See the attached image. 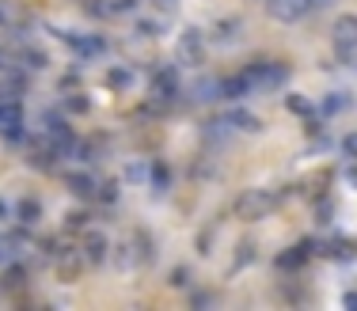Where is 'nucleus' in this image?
Segmentation results:
<instances>
[{
    "label": "nucleus",
    "mask_w": 357,
    "mask_h": 311,
    "mask_svg": "<svg viewBox=\"0 0 357 311\" xmlns=\"http://www.w3.org/2000/svg\"><path fill=\"white\" fill-rule=\"evenodd\" d=\"M243 73L251 80V91H278L289 80V65H281V61H258V65H247Z\"/></svg>",
    "instance_id": "f257e3e1"
},
{
    "label": "nucleus",
    "mask_w": 357,
    "mask_h": 311,
    "mask_svg": "<svg viewBox=\"0 0 357 311\" xmlns=\"http://www.w3.org/2000/svg\"><path fill=\"white\" fill-rule=\"evenodd\" d=\"M149 91L156 103H175L178 91H183V76H178V65H160L156 73L149 76Z\"/></svg>",
    "instance_id": "f03ea898"
},
{
    "label": "nucleus",
    "mask_w": 357,
    "mask_h": 311,
    "mask_svg": "<svg viewBox=\"0 0 357 311\" xmlns=\"http://www.w3.org/2000/svg\"><path fill=\"white\" fill-rule=\"evenodd\" d=\"M331 42H335L338 61L357 57V15H338L335 27H331Z\"/></svg>",
    "instance_id": "7ed1b4c3"
},
{
    "label": "nucleus",
    "mask_w": 357,
    "mask_h": 311,
    "mask_svg": "<svg viewBox=\"0 0 357 311\" xmlns=\"http://www.w3.org/2000/svg\"><path fill=\"white\" fill-rule=\"evenodd\" d=\"M274 205H278V197H274L270 190H243V194L236 197L240 220H263Z\"/></svg>",
    "instance_id": "20e7f679"
},
{
    "label": "nucleus",
    "mask_w": 357,
    "mask_h": 311,
    "mask_svg": "<svg viewBox=\"0 0 357 311\" xmlns=\"http://www.w3.org/2000/svg\"><path fill=\"white\" fill-rule=\"evenodd\" d=\"M0 137L4 141H19L23 137V107L19 99H0Z\"/></svg>",
    "instance_id": "39448f33"
},
{
    "label": "nucleus",
    "mask_w": 357,
    "mask_h": 311,
    "mask_svg": "<svg viewBox=\"0 0 357 311\" xmlns=\"http://www.w3.org/2000/svg\"><path fill=\"white\" fill-rule=\"evenodd\" d=\"M65 46H69L76 57H103L107 53V38L103 35H80V30H72V35H65Z\"/></svg>",
    "instance_id": "423d86ee"
},
{
    "label": "nucleus",
    "mask_w": 357,
    "mask_h": 311,
    "mask_svg": "<svg viewBox=\"0 0 357 311\" xmlns=\"http://www.w3.org/2000/svg\"><path fill=\"white\" fill-rule=\"evenodd\" d=\"M107 251H110V239L103 232H95V228H88L84 239H80V254H84L88 266H103V262H107Z\"/></svg>",
    "instance_id": "0eeeda50"
},
{
    "label": "nucleus",
    "mask_w": 357,
    "mask_h": 311,
    "mask_svg": "<svg viewBox=\"0 0 357 311\" xmlns=\"http://www.w3.org/2000/svg\"><path fill=\"white\" fill-rule=\"evenodd\" d=\"M266 12L281 23H297L312 12V0H266Z\"/></svg>",
    "instance_id": "6e6552de"
},
{
    "label": "nucleus",
    "mask_w": 357,
    "mask_h": 311,
    "mask_svg": "<svg viewBox=\"0 0 357 311\" xmlns=\"http://www.w3.org/2000/svg\"><path fill=\"white\" fill-rule=\"evenodd\" d=\"M201 50H206V38H201V30H183V35H178V65H198L201 61Z\"/></svg>",
    "instance_id": "1a4fd4ad"
},
{
    "label": "nucleus",
    "mask_w": 357,
    "mask_h": 311,
    "mask_svg": "<svg viewBox=\"0 0 357 311\" xmlns=\"http://www.w3.org/2000/svg\"><path fill=\"white\" fill-rule=\"evenodd\" d=\"M65 186H69L76 197H84V202L99 197V179H95V175H88V171H69V175H65Z\"/></svg>",
    "instance_id": "9d476101"
},
{
    "label": "nucleus",
    "mask_w": 357,
    "mask_h": 311,
    "mask_svg": "<svg viewBox=\"0 0 357 311\" xmlns=\"http://www.w3.org/2000/svg\"><path fill=\"white\" fill-rule=\"evenodd\" d=\"M217 122L224 125V130H240V133H258L263 130V122H258L255 114H251V110H232V114H224V118H217Z\"/></svg>",
    "instance_id": "9b49d317"
},
{
    "label": "nucleus",
    "mask_w": 357,
    "mask_h": 311,
    "mask_svg": "<svg viewBox=\"0 0 357 311\" xmlns=\"http://www.w3.org/2000/svg\"><path fill=\"white\" fill-rule=\"evenodd\" d=\"M243 95H251V80H247V73L221 76V99H243Z\"/></svg>",
    "instance_id": "f8f14e48"
},
{
    "label": "nucleus",
    "mask_w": 357,
    "mask_h": 311,
    "mask_svg": "<svg viewBox=\"0 0 357 311\" xmlns=\"http://www.w3.org/2000/svg\"><path fill=\"white\" fill-rule=\"evenodd\" d=\"M194 103H221V80H206L201 76L198 84H194Z\"/></svg>",
    "instance_id": "ddd939ff"
},
{
    "label": "nucleus",
    "mask_w": 357,
    "mask_h": 311,
    "mask_svg": "<svg viewBox=\"0 0 357 311\" xmlns=\"http://www.w3.org/2000/svg\"><path fill=\"white\" fill-rule=\"evenodd\" d=\"M342 110H350V95H346V91H331L327 99H323L319 114L323 118H335V114H342Z\"/></svg>",
    "instance_id": "4468645a"
},
{
    "label": "nucleus",
    "mask_w": 357,
    "mask_h": 311,
    "mask_svg": "<svg viewBox=\"0 0 357 311\" xmlns=\"http://www.w3.org/2000/svg\"><path fill=\"white\" fill-rule=\"evenodd\" d=\"M304 262H308V243L289 247L285 254H278V269H297V266H304Z\"/></svg>",
    "instance_id": "2eb2a0df"
},
{
    "label": "nucleus",
    "mask_w": 357,
    "mask_h": 311,
    "mask_svg": "<svg viewBox=\"0 0 357 311\" xmlns=\"http://www.w3.org/2000/svg\"><path fill=\"white\" fill-rule=\"evenodd\" d=\"M15 217H19V224H38V217H42V205H38L35 197H23L19 209H15Z\"/></svg>",
    "instance_id": "dca6fc26"
},
{
    "label": "nucleus",
    "mask_w": 357,
    "mask_h": 311,
    "mask_svg": "<svg viewBox=\"0 0 357 311\" xmlns=\"http://www.w3.org/2000/svg\"><path fill=\"white\" fill-rule=\"evenodd\" d=\"M107 84L118 87V91H126V87L133 84V73H129V65H115V69H110V73H107Z\"/></svg>",
    "instance_id": "f3484780"
},
{
    "label": "nucleus",
    "mask_w": 357,
    "mask_h": 311,
    "mask_svg": "<svg viewBox=\"0 0 357 311\" xmlns=\"http://www.w3.org/2000/svg\"><path fill=\"white\" fill-rule=\"evenodd\" d=\"M285 107L293 110V114H304V118H312V114H315L312 99H304V95H289V99H285Z\"/></svg>",
    "instance_id": "a211bd4d"
},
{
    "label": "nucleus",
    "mask_w": 357,
    "mask_h": 311,
    "mask_svg": "<svg viewBox=\"0 0 357 311\" xmlns=\"http://www.w3.org/2000/svg\"><path fill=\"white\" fill-rule=\"evenodd\" d=\"M240 30H243V23L240 19H229V23H221V27H213V38H217V42H232L229 35H240Z\"/></svg>",
    "instance_id": "6ab92c4d"
},
{
    "label": "nucleus",
    "mask_w": 357,
    "mask_h": 311,
    "mask_svg": "<svg viewBox=\"0 0 357 311\" xmlns=\"http://www.w3.org/2000/svg\"><path fill=\"white\" fill-rule=\"evenodd\" d=\"M172 285H175V289H186V285H190V269H186V266H175V269H172Z\"/></svg>",
    "instance_id": "aec40b11"
},
{
    "label": "nucleus",
    "mask_w": 357,
    "mask_h": 311,
    "mask_svg": "<svg viewBox=\"0 0 357 311\" xmlns=\"http://www.w3.org/2000/svg\"><path fill=\"white\" fill-rule=\"evenodd\" d=\"M4 285H8V289L23 285V269H19V266H15V269H8V274H4Z\"/></svg>",
    "instance_id": "412c9836"
},
{
    "label": "nucleus",
    "mask_w": 357,
    "mask_h": 311,
    "mask_svg": "<svg viewBox=\"0 0 357 311\" xmlns=\"http://www.w3.org/2000/svg\"><path fill=\"white\" fill-rule=\"evenodd\" d=\"M342 148H346V156H350V159H357V133H350V137L342 141Z\"/></svg>",
    "instance_id": "4be33fe9"
},
{
    "label": "nucleus",
    "mask_w": 357,
    "mask_h": 311,
    "mask_svg": "<svg viewBox=\"0 0 357 311\" xmlns=\"http://www.w3.org/2000/svg\"><path fill=\"white\" fill-rule=\"evenodd\" d=\"M12 19H15V12L4 4V0H0V23H12Z\"/></svg>",
    "instance_id": "5701e85b"
},
{
    "label": "nucleus",
    "mask_w": 357,
    "mask_h": 311,
    "mask_svg": "<svg viewBox=\"0 0 357 311\" xmlns=\"http://www.w3.org/2000/svg\"><path fill=\"white\" fill-rule=\"evenodd\" d=\"M69 110H88V103H84V95H72V103H69Z\"/></svg>",
    "instance_id": "b1692460"
},
{
    "label": "nucleus",
    "mask_w": 357,
    "mask_h": 311,
    "mask_svg": "<svg viewBox=\"0 0 357 311\" xmlns=\"http://www.w3.org/2000/svg\"><path fill=\"white\" fill-rule=\"evenodd\" d=\"M346 308H357V292H346V300H342Z\"/></svg>",
    "instance_id": "393cba45"
},
{
    "label": "nucleus",
    "mask_w": 357,
    "mask_h": 311,
    "mask_svg": "<svg viewBox=\"0 0 357 311\" xmlns=\"http://www.w3.org/2000/svg\"><path fill=\"white\" fill-rule=\"evenodd\" d=\"M4 213H8V205H4V202H0V217H4Z\"/></svg>",
    "instance_id": "a878e982"
},
{
    "label": "nucleus",
    "mask_w": 357,
    "mask_h": 311,
    "mask_svg": "<svg viewBox=\"0 0 357 311\" xmlns=\"http://www.w3.org/2000/svg\"><path fill=\"white\" fill-rule=\"evenodd\" d=\"M312 4H323V0H312Z\"/></svg>",
    "instance_id": "bb28decb"
},
{
    "label": "nucleus",
    "mask_w": 357,
    "mask_h": 311,
    "mask_svg": "<svg viewBox=\"0 0 357 311\" xmlns=\"http://www.w3.org/2000/svg\"><path fill=\"white\" fill-rule=\"evenodd\" d=\"M156 4H167V0H156Z\"/></svg>",
    "instance_id": "cd10ccee"
}]
</instances>
